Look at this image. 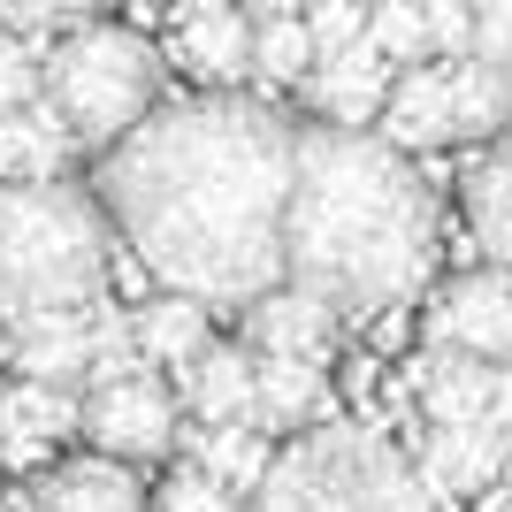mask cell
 Here are the masks:
<instances>
[{
	"instance_id": "1",
	"label": "cell",
	"mask_w": 512,
	"mask_h": 512,
	"mask_svg": "<svg viewBox=\"0 0 512 512\" xmlns=\"http://www.w3.org/2000/svg\"><path fill=\"white\" fill-rule=\"evenodd\" d=\"M283 192L291 123L237 92L146 107L92 169L107 237L161 291H184L207 314L283 283Z\"/></svg>"
},
{
	"instance_id": "2",
	"label": "cell",
	"mask_w": 512,
	"mask_h": 512,
	"mask_svg": "<svg viewBox=\"0 0 512 512\" xmlns=\"http://www.w3.org/2000/svg\"><path fill=\"white\" fill-rule=\"evenodd\" d=\"M436 268V199L421 169L375 130H291L283 283L314 291L337 321L413 306Z\"/></svg>"
},
{
	"instance_id": "3",
	"label": "cell",
	"mask_w": 512,
	"mask_h": 512,
	"mask_svg": "<svg viewBox=\"0 0 512 512\" xmlns=\"http://www.w3.org/2000/svg\"><path fill=\"white\" fill-rule=\"evenodd\" d=\"M115 237L92 192L46 176V184H0V321L39 314H92L107 299Z\"/></svg>"
},
{
	"instance_id": "4",
	"label": "cell",
	"mask_w": 512,
	"mask_h": 512,
	"mask_svg": "<svg viewBox=\"0 0 512 512\" xmlns=\"http://www.w3.org/2000/svg\"><path fill=\"white\" fill-rule=\"evenodd\" d=\"M245 512H444V505L421 490L406 451L375 436V421L321 413V428H306L291 451L268 459Z\"/></svg>"
},
{
	"instance_id": "5",
	"label": "cell",
	"mask_w": 512,
	"mask_h": 512,
	"mask_svg": "<svg viewBox=\"0 0 512 512\" xmlns=\"http://www.w3.org/2000/svg\"><path fill=\"white\" fill-rule=\"evenodd\" d=\"M39 92L62 107L69 138L85 153H100L161 100V54H153L138 31H123V23L85 16V31H69L39 62Z\"/></svg>"
},
{
	"instance_id": "6",
	"label": "cell",
	"mask_w": 512,
	"mask_h": 512,
	"mask_svg": "<svg viewBox=\"0 0 512 512\" xmlns=\"http://www.w3.org/2000/svg\"><path fill=\"white\" fill-rule=\"evenodd\" d=\"M85 444L107 459H161L176 451V398L161 390V375H130V383H100L77 406Z\"/></svg>"
},
{
	"instance_id": "7",
	"label": "cell",
	"mask_w": 512,
	"mask_h": 512,
	"mask_svg": "<svg viewBox=\"0 0 512 512\" xmlns=\"http://www.w3.org/2000/svg\"><path fill=\"white\" fill-rule=\"evenodd\" d=\"M421 344H451V352H474V360H505L512 352V283L497 260L451 276L436 291V306H421Z\"/></svg>"
},
{
	"instance_id": "8",
	"label": "cell",
	"mask_w": 512,
	"mask_h": 512,
	"mask_svg": "<svg viewBox=\"0 0 512 512\" xmlns=\"http://www.w3.org/2000/svg\"><path fill=\"white\" fill-rule=\"evenodd\" d=\"M406 398L421 406V421H482V413H512L505 360H474L451 344H421L406 360Z\"/></svg>"
},
{
	"instance_id": "9",
	"label": "cell",
	"mask_w": 512,
	"mask_h": 512,
	"mask_svg": "<svg viewBox=\"0 0 512 512\" xmlns=\"http://www.w3.org/2000/svg\"><path fill=\"white\" fill-rule=\"evenodd\" d=\"M390 77H398V69H390L367 39H352V46H337V54H314V69H306L299 85H306V100H314L321 123L367 130L375 107H383V92H390Z\"/></svg>"
},
{
	"instance_id": "10",
	"label": "cell",
	"mask_w": 512,
	"mask_h": 512,
	"mask_svg": "<svg viewBox=\"0 0 512 512\" xmlns=\"http://www.w3.org/2000/svg\"><path fill=\"white\" fill-rule=\"evenodd\" d=\"M337 413L321 352H253V428H299Z\"/></svg>"
},
{
	"instance_id": "11",
	"label": "cell",
	"mask_w": 512,
	"mask_h": 512,
	"mask_svg": "<svg viewBox=\"0 0 512 512\" xmlns=\"http://www.w3.org/2000/svg\"><path fill=\"white\" fill-rule=\"evenodd\" d=\"M77 390L69 383H16V390H0V459L8 467H39L46 451L62 444V436H77Z\"/></svg>"
},
{
	"instance_id": "12",
	"label": "cell",
	"mask_w": 512,
	"mask_h": 512,
	"mask_svg": "<svg viewBox=\"0 0 512 512\" xmlns=\"http://www.w3.org/2000/svg\"><path fill=\"white\" fill-rule=\"evenodd\" d=\"M69 153H77V138L46 92H31L23 107H0V184H46L69 169Z\"/></svg>"
},
{
	"instance_id": "13",
	"label": "cell",
	"mask_w": 512,
	"mask_h": 512,
	"mask_svg": "<svg viewBox=\"0 0 512 512\" xmlns=\"http://www.w3.org/2000/svg\"><path fill=\"white\" fill-rule=\"evenodd\" d=\"M245 39H253V16H237L230 0H207V8H184L169 39V62L199 85H237L245 77Z\"/></svg>"
},
{
	"instance_id": "14",
	"label": "cell",
	"mask_w": 512,
	"mask_h": 512,
	"mask_svg": "<svg viewBox=\"0 0 512 512\" xmlns=\"http://www.w3.org/2000/svg\"><path fill=\"white\" fill-rule=\"evenodd\" d=\"M329 337H337V314L299 283H268L245 299V352H321L329 360Z\"/></svg>"
},
{
	"instance_id": "15",
	"label": "cell",
	"mask_w": 512,
	"mask_h": 512,
	"mask_svg": "<svg viewBox=\"0 0 512 512\" xmlns=\"http://www.w3.org/2000/svg\"><path fill=\"white\" fill-rule=\"evenodd\" d=\"M23 497H31L23 512H146V490H138L130 459H107V451L54 467L39 490H23Z\"/></svg>"
},
{
	"instance_id": "16",
	"label": "cell",
	"mask_w": 512,
	"mask_h": 512,
	"mask_svg": "<svg viewBox=\"0 0 512 512\" xmlns=\"http://www.w3.org/2000/svg\"><path fill=\"white\" fill-rule=\"evenodd\" d=\"M375 123H383V146H398V153H428V146H451L444 69H436V62H406L398 77H390L383 107H375Z\"/></svg>"
},
{
	"instance_id": "17",
	"label": "cell",
	"mask_w": 512,
	"mask_h": 512,
	"mask_svg": "<svg viewBox=\"0 0 512 512\" xmlns=\"http://www.w3.org/2000/svg\"><path fill=\"white\" fill-rule=\"evenodd\" d=\"M176 444H184V459H192L199 474H214V482L237 490V497H253V482L268 474V459H276L268 428H253V421H199V428L176 421Z\"/></svg>"
},
{
	"instance_id": "18",
	"label": "cell",
	"mask_w": 512,
	"mask_h": 512,
	"mask_svg": "<svg viewBox=\"0 0 512 512\" xmlns=\"http://www.w3.org/2000/svg\"><path fill=\"white\" fill-rule=\"evenodd\" d=\"M176 383L199 421H253V352L245 344H199L176 367Z\"/></svg>"
},
{
	"instance_id": "19",
	"label": "cell",
	"mask_w": 512,
	"mask_h": 512,
	"mask_svg": "<svg viewBox=\"0 0 512 512\" xmlns=\"http://www.w3.org/2000/svg\"><path fill=\"white\" fill-rule=\"evenodd\" d=\"M85 321L92 314H39L8 329V367H23V383H69L85 375Z\"/></svg>"
},
{
	"instance_id": "20",
	"label": "cell",
	"mask_w": 512,
	"mask_h": 512,
	"mask_svg": "<svg viewBox=\"0 0 512 512\" xmlns=\"http://www.w3.org/2000/svg\"><path fill=\"white\" fill-rule=\"evenodd\" d=\"M444 107H451V138H490L505 123V69L474 62V54H444Z\"/></svg>"
},
{
	"instance_id": "21",
	"label": "cell",
	"mask_w": 512,
	"mask_h": 512,
	"mask_svg": "<svg viewBox=\"0 0 512 512\" xmlns=\"http://www.w3.org/2000/svg\"><path fill=\"white\" fill-rule=\"evenodd\" d=\"M130 329H138V344H146L153 367H184L199 344H207V306L184 299V291H169V299H146V306H138Z\"/></svg>"
},
{
	"instance_id": "22",
	"label": "cell",
	"mask_w": 512,
	"mask_h": 512,
	"mask_svg": "<svg viewBox=\"0 0 512 512\" xmlns=\"http://www.w3.org/2000/svg\"><path fill=\"white\" fill-rule=\"evenodd\" d=\"M306 69H314V39H306L299 16H253V39H245V77L260 92L276 85H299Z\"/></svg>"
},
{
	"instance_id": "23",
	"label": "cell",
	"mask_w": 512,
	"mask_h": 512,
	"mask_svg": "<svg viewBox=\"0 0 512 512\" xmlns=\"http://www.w3.org/2000/svg\"><path fill=\"white\" fill-rule=\"evenodd\" d=\"M467 222H474V253L505 268V253H512V169L497 153H482L467 169Z\"/></svg>"
},
{
	"instance_id": "24",
	"label": "cell",
	"mask_w": 512,
	"mask_h": 512,
	"mask_svg": "<svg viewBox=\"0 0 512 512\" xmlns=\"http://www.w3.org/2000/svg\"><path fill=\"white\" fill-rule=\"evenodd\" d=\"M367 46L390 69L428 62V31H421V0H367Z\"/></svg>"
},
{
	"instance_id": "25",
	"label": "cell",
	"mask_w": 512,
	"mask_h": 512,
	"mask_svg": "<svg viewBox=\"0 0 512 512\" xmlns=\"http://www.w3.org/2000/svg\"><path fill=\"white\" fill-rule=\"evenodd\" d=\"M153 512H245V497H237V490H222L214 474H199L192 459H184V467H176L169 482H161Z\"/></svg>"
},
{
	"instance_id": "26",
	"label": "cell",
	"mask_w": 512,
	"mask_h": 512,
	"mask_svg": "<svg viewBox=\"0 0 512 512\" xmlns=\"http://www.w3.org/2000/svg\"><path fill=\"white\" fill-rule=\"evenodd\" d=\"M299 23H306V39H314V54H337V46L367 39V0H306Z\"/></svg>"
},
{
	"instance_id": "27",
	"label": "cell",
	"mask_w": 512,
	"mask_h": 512,
	"mask_svg": "<svg viewBox=\"0 0 512 512\" xmlns=\"http://www.w3.org/2000/svg\"><path fill=\"white\" fill-rule=\"evenodd\" d=\"M39 39H31V31H8V39H0V107H23L31 100V92H39Z\"/></svg>"
},
{
	"instance_id": "28",
	"label": "cell",
	"mask_w": 512,
	"mask_h": 512,
	"mask_svg": "<svg viewBox=\"0 0 512 512\" xmlns=\"http://www.w3.org/2000/svg\"><path fill=\"white\" fill-rule=\"evenodd\" d=\"M107 0H0V31H46V23H85Z\"/></svg>"
},
{
	"instance_id": "29",
	"label": "cell",
	"mask_w": 512,
	"mask_h": 512,
	"mask_svg": "<svg viewBox=\"0 0 512 512\" xmlns=\"http://www.w3.org/2000/svg\"><path fill=\"white\" fill-rule=\"evenodd\" d=\"M421 31H428V54H467V8L459 0H421Z\"/></svg>"
},
{
	"instance_id": "30",
	"label": "cell",
	"mask_w": 512,
	"mask_h": 512,
	"mask_svg": "<svg viewBox=\"0 0 512 512\" xmlns=\"http://www.w3.org/2000/svg\"><path fill=\"white\" fill-rule=\"evenodd\" d=\"M344 390H352V398H375V390H383V360H375V352H360V360H344Z\"/></svg>"
},
{
	"instance_id": "31",
	"label": "cell",
	"mask_w": 512,
	"mask_h": 512,
	"mask_svg": "<svg viewBox=\"0 0 512 512\" xmlns=\"http://www.w3.org/2000/svg\"><path fill=\"white\" fill-rule=\"evenodd\" d=\"M306 0H253V16H299Z\"/></svg>"
},
{
	"instance_id": "32",
	"label": "cell",
	"mask_w": 512,
	"mask_h": 512,
	"mask_svg": "<svg viewBox=\"0 0 512 512\" xmlns=\"http://www.w3.org/2000/svg\"><path fill=\"white\" fill-rule=\"evenodd\" d=\"M0 390H8V383H0Z\"/></svg>"
}]
</instances>
